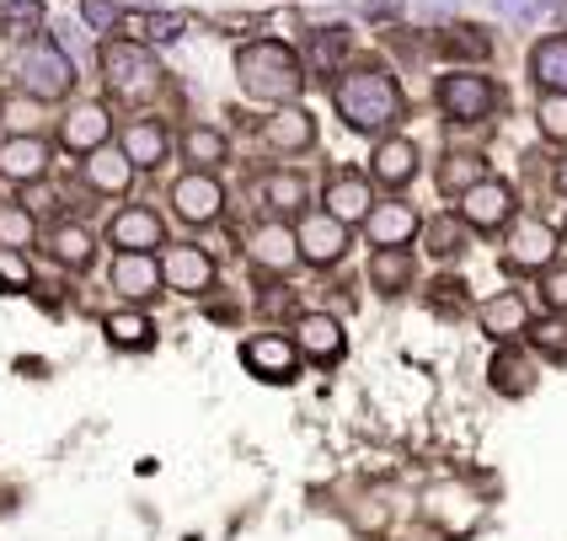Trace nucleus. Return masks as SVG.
Here are the masks:
<instances>
[{
  "mask_svg": "<svg viewBox=\"0 0 567 541\" xmlns=\"http://www.w3.org/2000/svg\"><path fill=\"white\" fill-rule=\"evenodd\" d=\"M332 102L353 134H391L402 124V86L380 64H348L332 81Z\"/></svg>",
  "mask_w": 567,
  "mask_h": 541,
  "instance_id": "1",
  "label": "nucleus"
},
{
  "mask_svg": "<svg viewBox=\"0 0 567 541\" xmlns=\"http://www.w3.org/2000/svg\"><path fill=\"white\" fill-rule=\"evenodd\" d=\"M236 75H241V92L257 96V102H295L306 92V64L289 43H274V38H257L236 54Z\"/></svg>",
  "mask_w": 567,
  "mask_h": 541,
  "instance_id": "2",
  "label": "nucleus"
},
{
  "mask_svg": "<svg viewBox=\"0 0 567 541\" xmlns=\"http://www.w3.org/2000/svg\"><path fill=\"white\" fill-rule=\"evenodd\" d=\"M11 81L32 96V102H60L70 86H75V60L64 54L54 38H32L17 49L11 60Z\"/></svg>",
  "mask_w": 567,
  "mask_h": 541,
  "instance_id": "3",
  "label": "nucleus"
},
{
  "mask_svg": "<svg viewBox=\"0 0 567 541\" xmlns=\"http://www.w3.org/2000/svg\"><path fill=\"white\" fill-rule=\"evenodd\" d=\"M102 81H107V92L113 96L140 102V96L156 92L161 70H156V60H151V49H145V43L118 38V43H107V49H102Z\"/></svg>",
  "mask_w": 567,
  "mask_h": 541,
  "instance_id": "4",
  "label": "nucleus"
},
{
  "mask_svg": "<svg viewBox=\"0 0 567 541\" xmlns=\"http://www.w3.org/2000/svg\"><path fill=\"white\" fill-rule=\"evenodd\" d=\"M440 108L455 124H482V119L498 108V86H493L487 75H476V70H455V75H444Z\"/></svg>",
  "mask_w": 567,
  "mask_h": 541,
  "instance_id": "5",
  "label": "nucleus"
},
{
  "mask_svg": "<svg viewBox=\"0 0 567 541\" xmlns=\"http://www.w3.org/2000/svg\"><path fill=\"white\" fill-rule=\"evenodd\" d=\"M241 365L252 370L257 381H274V386H289L300 376V349L279 338V333H262V338H247L241 344Z\"/></svg>",
  "mask_w": 567,
  "mask_h": 541,
  "instance_id": "6",
  "label": "nucleus"
},
{
  "mask_svg": "<svg viewBox=\"0 0 567 541\" xmlns=\"http://www.w3.org/2000/svg\"><path fill=\"white\" fill-rule=\"evenodd\" d=\"M461 221L472 231H504L514 221V188L498 183V177H482L472 188L461 193Z\"/></svg>",
  "mask_w": 567,
  "mask_h": 541,
  "instance_id": "7",
  "label": "nucleus"
},
{
  "mask_svg": "<svg viewBox=\"0 0 567 541\" xmlns=\"http://www.w3.org/2000/svg\"><path fill=\"white\" fill-rule=\"evenodd\" d=\"M172 210H177V221L188 225H215L225 210V188L209 172H188V177L172 183Z\"/></svg>",
  "mask_w": 567,
  "mask_h": 541,
  "instance_id": "8",
  "label": "nucleus"
},
{
  "mask_svg": "<svg viewBox=\"0 0 567 541\" xmlns=\"http://www.w3.org/2000/svg\"><path fill=\"white\" fill-rule=\"evenodd\" d=\"M295 242H300V263L327 268V263H343L348 225L332 221V215H306V221H300V231H295Z\"/></svg>",
  "mask_w": 567,
  "mask_h": 541,
  "instance_id": "9",
  "label": "nucleus"
},
{
  "mask_svg": "<svg viewBox=\"0 0 567 541\" xmlns=\"http://www.w3.org/2000/svg\"><path fill=\"white\" fill-rule=\"evenodd\" d=\"M107 242L118 247V253H156L161 242H166V225H161L156 210H140V204H128L113 215L107 225Z\"/></svg>",
  "mask_w": 567,
  "mask_h": 541,
  "instance_id": "10",
  "label": "nucleus"
},
{
  "mask_svg": "<svg viewBox=\"0 0 567 541\" xmlns=\"http://www.w3.org/2000/svg\"><path fill=\"white\" fill-rule=\"evenodd\" d=\"M417 231H423V221H417V210L402 204V198H385V204H375V210L364 215L370 247H408Z\"/></svg>",
  "mask_w": 567,
  "mask_h": 541,
  "instance_id": "11",
  "label": "nucleus"
},
{
  "mask_svg": "<svg viewBox=\"0 0 567 541\" xmlns=\"http://www.w3.org/2000/svg\"><path fill=\"white\" fill-rule=\"evenodd\" d=\"M557 257V231L546 221H508V268H546Z\"/></svg>",
  "mask_w": 567,
  "mask_h": 541,
  "instance_id": "12",
  "label": "nucleus"
},
{
  "mask_svg": "<svg viewBox=\"0 0 567 541\" xmlns=\"http://www.w3.org/2000/svg\"><path fill=\"white\" fill-rule=\"evenodd\" d=\"M107 134H113V119H107L102 102H81V108H70L60 119V145L64 151H81V156H92L96 145H107Z\"/></svg>",
  "mask_w": 567,
  "mask_h": 541,
  "instance_id": "13",
  "label": "nucleus"
},
{
  "mask_svg": "<svg viewBox=\"0 0 567 541\" xmlns=\"http://www.w3.org/2000/svg\"><path fill=\"white\" fill-rule=\"evenodd\" d=\"M161 279H166V289H177V295H204V289L215 285V257L198 253V247H172V253L161 257Z\"/></svg>",
  "mask_w": 567,
  "mask_h": 541,
  "instance_id": "14",
  "label": "nucleus"
},
{
  "mask_svg": "<svg viewBox=\"0 0 567 541\" xmlns=\"http://www.w3.org/2000/svg\"><path fill=\"white\" fill-rule=\"evenodd\" d=\"M107 285L118 289V295H128V300H151L166 279H161L156 253H118L113 268H107Z\"/></svg>",
  "mask_w": 567,
  "mask_h": 541,
  "instance_id": "15",
  "label": "nucleus"
},
{
  "mask_svg": "<svg viewBox=\"0 0 567 541\" xmlns=\"http://www.w3.org/2000/svg\"><path fill=\"white\" fill-rule=\"evenodd\" d=\"M0 177H11V183H43L49 177V145L38 140V134H11L6 145H0Z\"/></svg>",
  "mask_w": 567,
  "mask_h": 541,
  "instance_id": "16",
  "label": "nucleus"
},
{
  "mask_svg": "<svg viewBox=\"0 0 567 541\" xmlns=\"http://www.w3.org/2000/svg\"><path fill=\"white\" fill-rule=\"evenodd\" d=\"M343 327L338 317H321V312H306V317L295 321V349L316 359V365H332V359H343Z\"/></svg>",
  "mask_w": 567,
  "mask_h": 541,
  "instance_id": "17",
  "label": "nucleus"
},
{
  "mask_svg": "<svg viewBox=\"0 0 567 541\" xmlns=\"http://www.w3.org/2000/svg\"><path fill=\"white\" fill-rule=\"evenodd\" d=\"M247 253H252L257 268H274V274H284V268H295L300 263V242H295V231L289 225H257L252 242H247Z\"/></svg>",
  "mask_w": 567,
  "mask_h": 541,
  "instance_id": "18",
  "label": "nucleus"
},
{
  "mask_svg": "<svg viewBox=\"0 0 567 541\" xmlns=\"http://www.w3.org/2000/svg\"><path fill=\"white\" fill-rule=\"evenodd\" d=\"M370 177L375 183H385V188H402V183H412L417 177V145L412 140H380L375 145V161H370Z\"/></svg>",
  "mask_w": 567,
  "mask_h": 541,
  "instance_id": "19",
  "label": "nucleus"
},
{
  "mask_svg": "<svg viewBox=\"0 0 567 541\" xmlns=\"http://www.w3.org/2000/svg\"><path fill=\"white\" fill-rule=\"evenodd\" d=\"M370 204H375V198H370V177H359V172H343V177L327 183V215H332V221H343V225L364 221Z\"/></svg>",
  "mask_w": 567,
  "mask_h": 541,
  "instance_id": "20",
  "label": "nucleus"
},
{
  "mask_svg": "<svg viewBox=\"0 0 567 541\" xmlns=\"http://www.w3.org/2000/svg\"><path fill=\"white\" fill-rule=\"evenodd\" d=\"M423 514H429L434 525H444V531H472L476 504H472V493H466V488H450V482H440V488H429Z\"/></svg>",
  "mask_w": 567,
  "mask_h": 541,
  "instance_id": "21",
  "label": "nucleus"
},
{
  "mask_svg": "<svg viewBox=\"0 0 567 541\" xmlns=\"http://www.w3.org/2000/svg\"><path fill=\"white\" fill-rule=\"evenodd\" d=\"M268 145H274V151H284V156L311 151V145H316V119L306 113V108L284 102L279 113H274V124H268Z\"/></svg>",
  "mask_w": 567,
  "mask_h": 541,
  "instance_id": "22",
  "label": "nucleus"
},
{
  "mask_svg": "<svg viewBox=\"0 0 567 541\" xmlns=\"http://www.w3.org/2000/svg\"><path fill=\"white\" fill-rule=\"evenodd\" d=\"M86 183H92L96 193H128V183H134V161L124 156V145L113 151V145H96L92 156H86Z\"/></svg>",
  "mask_w": 567,
  "mask_h": 541,
  "instance_id": "23",
  "label": "nucleus"
},
{
  "mask_svg": "<svg viewBox=\"0 0 567 541\" xmlns=\"http://www.w3.org/2000/svg\"><path fill=\"white\" fill-rule=\"evenodd\" d=\"M482 333H487L493 344H508V338L530 333V306H525L519 295H498V300H487V306H482Z\"/></svg>",
  "mask_w": 567,
  "mask_h": 541,
  "instance_id": "24",
  "label": "nucleus"
},
{
  "mask_svg": "<svg viewBox=\"0 0 567 541\" xmlns=\"http://www.w3.org/2000/svg\"><path fill=\"white\" fill-rule=\"evenodd\" d=\"M530 81L540 92H567V38H546L530 49Z\"/></svg>",
  "mask_w": 567,
  "mask_h": 541,
  "instance_id": "25",
  "label": "nucleus"
},
{
  "mask_svg": "<svg viewBox=\"0 0 567 541\" xmlns=\"http://www.w3.org/2000/svg\"><path fill=\"white\" fill-rule=\"evenodd\" d=\"M370 285H375L380 295H402V289L412 285L408 247H375V257H370Z\"/></svg>",
  "mask_w": 567,
  "mask_h": 541,
  "instance_id": "26",
  "label": "nucleus"
},
{
  "mask_svg": "<svg viewBox=\"0 0 567 541\" xmlns=\"http://www.w3.org/2000/svg\"><path fill=\"white\" fill-rule=\"evenodd\" d=\"M107 344H113V349H128V354L156 349V321L145 317V312H113V317H107Z\"/></svg>",
  "mask_w": 567,
  "mask_h": 541,
  "instance_id": "27",
  "label": "nucleus"
},
{
  "mask_svg": "<svg viewBox=\"0 0 567 541\" xmlns=\"http://www.w3.org/2000/svg\"><path fill=\"white\" fill-rule=\"evenodd\" d=\"M124 156L134 161V172H140V166H161V161H166V129L161 124H128L124 129Z\"/></svg>",
  "mask_w": 567,
  "mask_h": 541,
  "instance_id": "28",
  "label": "nucleus"
},
{
  "mask_svg": "<svg viewBox=\"0 0 567 541\" xmlns=\"http://www.w3.org/2000/svg\"><path fill=\"white\" fill-rule=\"evenodd\" d=\"M493 386H498L504 397H525V391L536 386V365H530L525 354L498 349V359H493Z\"/></svg>",
  "mask_w": 567,
  "mask_h": 541,
  "instance_id": "29",
  "label": "nucleus"
},
{
  "mask_svg": "<svg viewBox=\"0 0 567 541\" xmlns=\"http://www.w3.org/2000/svg\"><path fill=\"white\" fill-rule=\"evenodd\" d=\"M49 242H54V257H60L64 268H86V263H92V257H96L92 236H86L81 225H60V231H54Z\"/></svg>",
  "mask_w": 567,
  "mask_h": 541,
  "instance_id": "30",
  "label": "nucleus"
},
{
  "mask_svg": "<svg viewBox=\"0 0 567 541\" xmlns=\"http://www.w3.org/2000/svg\"><path fill=\"white\" fill-rule=\"evenodd\" d=\"M183 156H188L193 166H220L225 161V134L220 129H188V134H183Z\"/></svg>",
  "mask_w": 567,
  "mask_h": 541,
  "instance_id": "31",
  "label": "nucleus"
},
{
  "mask_svg": "<svg viewBox=\"0 0 567 541\" xmlns=\"http://www.w3.org/2000/svg\"><path fill=\"white\" fill-rule=\"evenodd\" d=\"M32 210L28 204H0V247H28L32 242Z\"/></svg>",
  "mask_w": 567,
  "mask_h": 541,
  "instance_id": "32",
  "label": "nucleus"
},
{
  "mask_svg": "<svg viewBox=\"0 0 567 541\" xmlns=\"http://www.w3.org/2000/svg\"><path fill=\"white\" fill-rule=\"evenodd\" d=\"M32 285V263L22 247H0V295H22Z\"/></svg>",
  "mask_w": 567,
  "mask_h": 541,
  "instance_id": "33",
  "label": "nucleus"
},
{
  "mask_svg": "<svg viewBox=\"0 0 567 541\" xmlns=\"http://www.w3.org/2000/svg\"><path fill=\"white\" fill-rule=\"evenodd\" d=\"M262 198H268L274 210L289 215V210H300V204H306V183H300L295 172H274V177L262 183Z\"/></svg>",
  "mask_w": 567,
  "mask_h": 541,
  "instance_id": "34",
  "label": "nucleus"
},
{
  "mask_svg": "<svg viewBox=\"0 0 567 541\" xmlns=\"http://www.w3.org/2000/svg\"><path fill=\"white\" fill-rule=\"evenodd\" d=\"M530 344H536L540 359H551V365H567V321H540V327H530Z\"/></svg>",
  "mask_w": 567,
  "mask_h": 541,
  "instance_id": "35",
  "label": "nucleus"
},
{
  "mask_svg": "<svg viewBox=\"0 0 567 541\" xmlns=\"http://www.w3.org/2000/svg\"><path fill=\"white\" fill-rule=\"evenodd\" d=\"M493 49V38L482 28H450V38H444V54L450 60H482Z\"/></svg>",
  "mask_w": 567,
  "mask_h": 541,
  "instance_id": "36",
  "label": "nucleus"
},
{
  "mask_svg": "<svg viewBox=\"0 0 567 541\" xmlns=\"http://www.w3.org/2000/svg\"><path fill=\"white\" fill-rule=\"evenodd\" d=\"M540 300H546L557 317H567V263H546V268H540Z\"/></svg>",
  "mask_w": 567,
  "mask_h": 541,
  "instance_id": "37",
  "label": "nucleus"
},
{
  "mask_svg": "<svg viewBox=\"0 0 567 541\" xmlns=\"http://www.w3.org/2000/svg\"><path fill=\"white\" fill-rule=\"evenodd\" d=\"M540 134L546 140H567V92H551V96H540Z\"/></svg>",
  "mask_w": 567,
  "mask_h": 541,
  "instance_id": "38",
  "label": "nucleus"
},
{
  "mask_svg": "<svg viewBox=\"0 0 567 541\" xmlns=\"http://www.w3.org/2000/svg\"><path fill=\"white\" fill-rule=\"evenodd\" d=\"M440 183H444V188L466 193L472 183H482V161H476V156H450V161H444V172H440Z\"/></svg>",
  "mask_w": 567,
  "mask_h": 541,
  "instance_id": "39",
  "label": "nucleus"
},
{
  "mask_svg": "<svg viewBox=\"0 0 567 541\" xmlns=\"http://www.w3.org/2000/svg\"><path fill=\"white\" fill-rule=\"evenodd\" d=\"M327 32H332V38H316V64H332L348 49V32L343 28H327Z\"/></svg>",
  "mask_w": 567,
  "mask_h": 541,
  "instance_id": "40",
  "label": "nucleus"
},
{
  "mask_svg": "<svg viewBox=\"0 0 567 541\" xmlns=\"http://www.w3.org/2000/svg\"><path fill=\"white\" fill-rule=\"evenodd\" d=\"M498 11L514 17V22H525V17H540V11H546V0H498Z\"/></svg>",
  "mask_w": 567,
  "mask_h": 541,
  "instance_id": "41",
  "label": "nucleus"
},
{
  "mask_svg": "<svg viewBox=\"0 0 567 541\" xmlns=\"http://www.w3.org/2000/svg\"><path fill=\"white\" fill-rule=\"evenodd\" d=\"M86 22H92V28H113V22H118V11H113L107 0H86Z\"/></svg>",
  "mask_w": 567,
  "mask_h": 541,
  "instance_id": "42",
  "label": "nucleus"
},
{
  "mask_svg": "<svg viewBox=\"0 0 567 541\" xmlns=\"http://www.w3.org/2000/svg\"><path fill=\"white\" fill-rule=\"evenodd\" d=\"M412 17L417 22H440V17H450V6L444 0H412Z\"/></svg>",
  "mask_w": 567,
  "mask_h": 541,
  "instance_id": "43",
  "label": "nucleus"
},
{
  "mask_svg": "<svg viewBox=\"0 0 567 541\" xmlns=\"http://www.w3.org/2000/svg\"><path fill=\"white\" fill-rule=\"evenodd\" d=\"M557 188L567 193V161H563V166H557Z\"/></svg>",
  "mask_w": 567,
  "mask_h": 541,
  "instance_id": "44",
  "label": "nucleus"
}]
</instances>
